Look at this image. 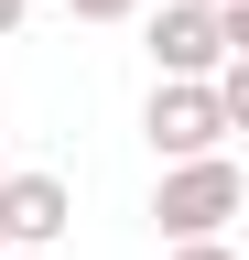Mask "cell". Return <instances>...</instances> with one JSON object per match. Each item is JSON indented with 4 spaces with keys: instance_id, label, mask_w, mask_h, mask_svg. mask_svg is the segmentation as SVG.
Here are the masks:
<instances>
[{
    "instance_id": "obj_5",
    "label": "cell",
    "mask_w": 249,
    "mask_h": 260,
    "mask_svg": "<svg viewBox=\"0 0 249 260\" xmlns=\"http://www.w3.org/2000/svg\"><path fill=\"white\" fill-rule=\"evenodd\" d=\"M65 11H76V22H130L141 0H65Z\"/></svg>"
},
{
    "instance_id": "obj_4",
    "label": "cell",
    "mask_w": 249,
    "mask_h": 260,
    "mask_svg": "<svg viewBox=\"0 0 249 260\" xmlns=\"http://www.w3.org/2000/svg\"><path fill=\"white\" fill-rule=\"evenodd\" d=\"M76 217L65 174H0V249H54Z\"/></svg>"
},
{
    "instance_id": "obj_6",
    "label": "cell",
    "mask_w": 249,
    "mask_h": 260,
    "mask_svg": "<svg viewBox=\"0 0 249 260\" xmlns=\"http://www.w3.org/2000/svg\"><path fill=\"white\" fill-rule=\"evenodd\" d=\"M173 260H238L228 239H173Z\"/></svg>"
},
{
    "instance_id": "obj_1",
    "label": "cell",
    "mask_w": 249,
    "mask_h": 260,
    "mask_svg": "<svg viewBox=\"0 0 249 260\" xmlns=\"http://www.w3.org/2000/svg\"><path fill=\"white\" fill-rule=\"evenodd\" d=\"M238 195H249V174H238L228 152H195V162H163V195H152V228H163V239H228Z\"/></svg>"
},
{
    "instance_id": "obj_2",
    "label": "cell",
    "mask_w": 249,
    "mask_h": 260,
    "mask_svg": "<svg viewBox=\"0 0 249 260\" xmlns=\"http://www.w3.org/2000/svg\"><path fill=\"white\" fill-rule=\"evenodd\" d=\"M141 141L163 152V162L228 152V109H217V87H206V76H152V98H141Z\"/></svg>"
},
{
    "instance_id": "obj_3",
    "label": "cell",
    "mask_w": 249,
    "mask_h": 260,
    "mask_svg": "<svg viewBox=\"0 0 249 260\" xmlns=\"http://www.w3.org/2000/svg\"><path fill=\"white\" fill-rule=\"evenodd\" d=\"M228 65V32H217L206 0H163L152 11V76H217Z\"/></svg>"
},
{
    "instance_id": "obj_7",
    "label": "cell",
    "mask_w": 249,
    "mask_h": 260,
    "mask_svg": "<svg viewBox=\"0 0 249 260\" xmlns=\"http://www.w3.org/2000/svg\"><path fill=\"white\" fill-rule=\"evenodd\" d=\"M22 11H33V0H0V44H11V32H22Z\"/></svg>"
}]
</instances>
